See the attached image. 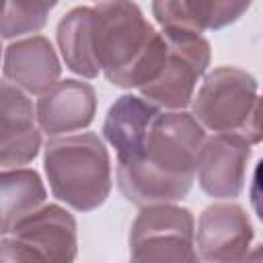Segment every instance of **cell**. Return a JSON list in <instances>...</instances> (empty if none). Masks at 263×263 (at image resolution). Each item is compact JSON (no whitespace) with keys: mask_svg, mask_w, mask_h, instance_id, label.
Instances as JSON below:
<instances>
[{"mask_svg":"<svg viewBox=\"0 0 263 263\" xmlns=\"http://www.w3.org/2000/svg\"><path fill=\"white\" fill-rule=\"evenodd\" d=\"M203 142V125L193 113L181 109L160 111L142 152L132 160L117 162L119 191L140 208L173 203L187 197Z\"/></svg>","mask_w":263,"mask_h":263,"instance_id":"obj_1","label":"cell"},{"mask_svg":"<svg viewBox=\"0 0 263 263\" xmlns=\"http://www.w3.org/2000/svg\"><path fill=\"white\" fill-rule=\"evenodd\" d=\"M97 60L105 78L121 88L148 84L164 58V35L132 0H101L95 6Z\"/></svg>","mask_w":263,"mask_h":263,"instance_id":"obj_2","label":"cell"},{"mask_svg":"<svg viewBox=\"0 0 263 263\" xmlns=\"http://www.w3.org/2000/svg\"><path fill=\"white\" fill-rule=\"evenodd\" d=\"M43 166L51 193L78 212L97 210L109 197L111 160L92 132L53 136L45 144Z\"/></svg>","mask_w":263,"mask_h":263,"instance_id":"obj_3","label":"cell"},{"mask_svg":"<svg viewBox=\"0 0 263 263\" xmlns=\"http://www.w3.org/2000/svg\"><path fill=\"white\" fill-rule=\"evenodd\" d=\"M76 220L60 205H41L2 232L0 261H49L68 263L76 259Z\"/></svg>","mask_w":263,"mask_h":263,"instance_id":"obj_4","label":"cell"},{"mask_svg":"<svg viewBox=\"0 0 263 263\" xmlns=\"http://www.w3.org/2000/svg\"><path fill=\"white\" fill-rule=\"evenodd\" d=\"M166 51L156 76L140 88L160 109L179 111L193 101L195 86L210 66V41L201 33L162 29Z\"/></svg>","mask_w":263,"mask_h":263,"instance_id":"obj_5","label":"cell"},{"mask_svg":"<svg viewBox=\"0 0 263 263\" xmlns=\"http://www.w3.org/2000/svg\"><path fill=\"white\" fill-rule=\"evenodd\" d=\"M195 222L187 208L144 205L129 228V259L142 263L197 261Z\"/></svg>","mask_w":263,"mask_h":263,"instance_id":"obj_6","label":"cell"},{"mask_svg":"<svg viewBox=\"0 0 263 263\" xmlns=\"http://www.w3.org/2000/svg\"><path fill=\"white\" fill-rule=\"evenodd\" d=\"M257 101V80L234 66H222L210 72L191 107L195 119L216 134H242Z\"/></svg>","mask_w":263,"mask_h":263,"instance_id":"obj_7","label":"cell"},{"mask_svg":"<svg viewBox=\"0 0 263 263\" xmlns=\"http://www.w3.org/2000/svg\"><path fill=\"white\" fill-rule=\"evenodd\" d=\"M251 146L240 134H216L205 138L197 162L199 187L210 197H238L245 187Z\"/></svg>","mask_w":263,"mask_h":263,"instance_id":"obj_8","label":"cell"},{"mask_svg":"<svg viewBox=\"0 0 263 263\" xmlns=\"http://www.w3.org/2000/svg\"><path fill=\"white\" fill-rule=\"evenodd\" d=\"M251 240L253 226L240 205L214 203L201 212L195 245L203 261L228 263L247 259Z\"/></svg>","mask_w":263,"mask_h":263,"instance_id":"obj_9","label":"cell"},{"mask_svg":"<svg viewBox=\"0 0 263 263\" xmlns=\"http://www.w3.org/2000/svg\"><path fill=\"white\" fill-rule=\"evenodd\" d=\"M37 109H33L27 92L12 82H2L0 97V164L14 168L31 162L41 148V134L35 125Z\"/></svg>","mask_w":263,"mask_h":263,"instance_id":"obj_10","label":"cell"},{"mask_svg":"<svg viewBox=\"0 0 263 263\" xmlns=\"http://www.w3.org/2000/svg\"><path fill=\"white\" fill-rule=\"evenodd\" d=\"M97 111V92L82 80H60L37 101V121L47 136H62L90 125Z\"/></svg>","mask_w":263,"mask_h":263,"instance_id":"obj_11","label":"cell"},{"mask_svg":"<svg viewBox=\"0 0 263 263\" xmlns=\"http://www.w3.org/2000/svg\"><path fill=\"white\" fill-rule=\"evenodd\" d=\"M2 72L4 80L41 97L60 82V60L49 39L33 35L6 45Z\"/></svg>","mask_w":263,"mask_h":263,"instance_id":"obj_12","label":"cell"},{"mask_svg":"<svg viewBox=\"0 0 263 263\" xmlns=\"http://www.w3.org/2000/svg\"><path fill=\"white\" fill-rule=\"evenodd\" d=\"M158 113V105L136 95H123L111 105L103 123V134L115 148L117 162L132 160L142 152Z\"/></svg>","mask_w":263,"mask_h":263,"instance_id":"obj_13","label":"cell"},{"mask_svg":"<svg viewBox=\"0 0 263 263\" xmlns=\"http://www.w3.org/2000/svg\"><path fill=\"white\" fill-rule=\"evenodd\" d=\"M58 45L66 66L82 76L95 78L101 72L95 45V8H72L58 25Z\"/></svg>","mask_w":263,"mask_h":263,"instance_id":"obj_14","label":"cell"},{"mask_svg":"<svg viewBox=\"0 0 263 263\" xmlns=\"http://www.w3.org/2000/svg\"><path fill=\"white\" fill-rule=\"evenodd\" d=\"M0 230H10L21 218L39 210L45 201L41 177L31 168H4L0 177Z\"/></svg>","mask_w":263,"mask_h":263,"instance_id":"obj_15","label":"cell"},{"mask_svg":"<svg viewBox=\"0 0 263 263\" xmlns=\"http://www.w3.org/2000/svg\"><path fill=\"white\" fill-rule=\"evenodd\" d=\"M58 0H4L2 37L12 39L25 33H37L47 23L49 10Z\"/></svg>","mask_w":263,"mask_h":263,"instance_id":"obj_16","label":"cell"},{"mask_svg":"<svg viewBox=\"0 0 263 263\" xmlns=\"http://www.w3.org/2000/svg\"><path fill=\"white\" fill-rule=\"evenodd\" d=\"M253 0H189L193 16L201 31H218L236 23Z\"/></svg>","mask_w":263,"mask_h":263,"instance_id":"obj_17","label":"cell"},{"mask_svg":"<svg viewBox=\"0 0 263 263\" xmlns=\"http://www.w3.org/2000/svg\"><path fill=\"white\" fill-rule=\"evenodd\" d=\"M152 14L156 23L166 31L203 33L193 16L189 0H152Z\"/></svg>","mask_w":263,"mask_h":263,"instance_id":"obj_18","label":"cell"},{"mask_svg":"<svg viewBox=\"0 0 263 263\" xmlns=\"http://www.w3.org/2000/svg\"><path fill=\"white\" fill-rule=\"evenodd\" d=\"M240 136H245L249 144L263 142V95L257 97L253 113H251V117H249V121H247V125H245Z\"/></svg>","mask_w":263,"mask_h":263,"instance_id":"obj_19","label":"cell"},{"mask_svg":"<svg viewBox=\"0 0 263 263\" xmlns=\"http://www.w3.org/2000/svg\"><path fill=\"white\" fill-rule=\"evenodd\" d=\"M249 195H251V205H253L255 214L263 222V158L257 162V166L253 171V181H251Z\"/></svg>","mask_w":263,"mask_h":263,"instance_id":"obj_20","label":"cell"},{"mask_svg":"<svg viewBox=\"0 0 263 263\" xmlns=\"http://www.w3.org/2000/svg\"><path fill=\"white\" fill-rule=\"evenodd\" d=\"M247 259H253V261H257V259H263V245H261V247H257L253 253H249V255H247Z\"/></svg>","mask_w":263,"mask_h":263,"instance_id":"obj_21","label":"cell"}]
</instances>
